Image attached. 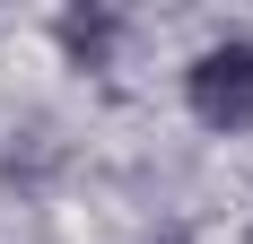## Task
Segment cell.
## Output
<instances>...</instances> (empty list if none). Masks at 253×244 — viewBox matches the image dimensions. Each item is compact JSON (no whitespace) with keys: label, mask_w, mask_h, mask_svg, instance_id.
<instances>
[{"label":"cell","mask_w":253,"mask_h":244,"mask_svg":"<svg viewBox=\"0 0 253 244\" xmlns=\"http://www.w3.org/2000/svg\"><path fill=\"white\" fill-rule=\"evenodd\" d=\"M140 244H183V236H140Z\"/></svg>","instance_id":"3957f363"},{"label":"cell","mask_w":253,"mask_h":244,"mask_svg":"<svg viewBox=\"0 0 253 244\" xmlns=\"http://www.w3.org/2000/svg\"><path fill=\"white\" fill-rule=\"evenodd\" d=\"M123 35H131V18H123V9H96V0H70V9H52V52H61L70 70H114Z\"/></svg>","instance_id":"7a4b0ae2"},{"label":"cell","mask_w":253,"mask_h":244,"mask_svg":"<svg viewBox=\"0 0 253 244\" xmlns=\"http://www.w3.org/2000/svg\"><path fill=\"white\" fill-rule=\"evenodd\" d=\"M175 96L210 140H253V35H201L175 70Z\"/></svg>","instance_id":"6da1fadb"}]
</instances>
